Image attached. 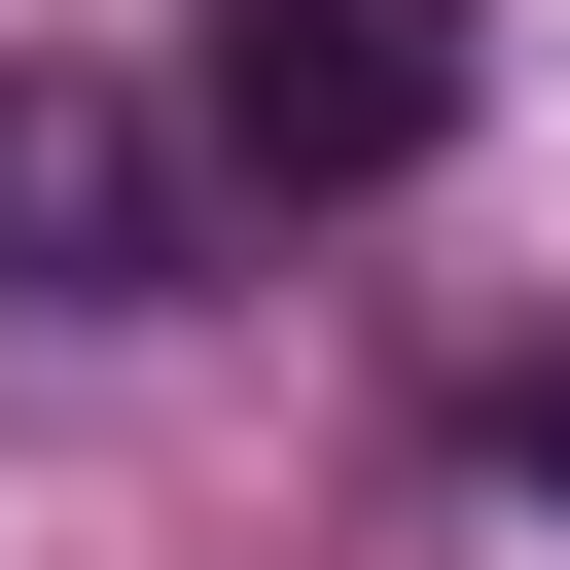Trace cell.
Wrapping results in <instances>:
<instances>
[{"instance_id":"cell-2","label":"cell","mask_w":570,"mask_h":570,"mask_svg":"<svg viewBox=\"0 0 570 570\" xmlns=\"http://www.w3.org/2000/svg\"><path fill=\"white\" fill-rule=\"evenodd\" d=\"M0 321H178V142L0 36Z\"/></svg>"},{"instance_id":"cell-3","label":"cell","mask_w":570,"mask_h":570,"mask_svg":"<svg viewBox=\"0 0 570 570\" xmlns=\"http://www.w3.org/2000/svg\"><path fill=\"white\" fill-rule=\"evenodd\" d=\"M463 463H499V499H570V321H499V356H463Z\"/></svg>"},{"instance_id":"cell-1","label":"cell","mask_w":570,"mask_h":570,"mask_svg":"<svg viewBox=\"0 0 570 570\" xmlns=\"http://www.w3.org/2000/svg\"><path fill=\"white\" fill-rule=\"evenodd\" d=\"M463 71H499L463 0H214V178L249 214H392L463 142Z\"/></svg>"}]
</instances>
